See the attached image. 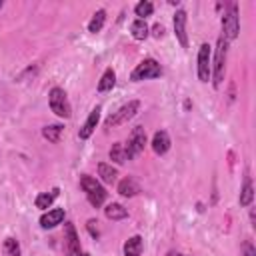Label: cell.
I'll return each mask as SVG.
<instances>
[{
    "mask_svg": "<svg viewBox=\"0 0 256 256\" xmlns=\"http://www.w3.org/2000/svg\"><path fill=\"white\" fill-rule=\"evenodd\" d=\"M226 60H228V42L220 36L214 48V58H212V66H210V78H212V86L220 88L226 76Z\"/></svg>",
    "mask_w": 256,
    "mask_h": 256,
    "instance_id": "cell-1",
    "label": "cell"
},
{
    "mask_svg": "<svg viewBox=\"0 0 256 256\" xmlns=\"http://www.w3.org/2000/svg\"><path fill=\"white\" fill-rule=\"evenodd\" d=\"M220 24H222V38L228 44L238 38V34H240V16H238V4L236 2L226 4V10L220 18Z\"/></svg>",
    "mask_w": 256,
    "mask_h": 256,
    "instance_id": "cell-2",
    "label": "cell"
},
{
    "mask_svg": "<svg viewBox=\"0 0 256 256\" xmlns=\"http://www.w3.org/2000/svg\"><path fill=\"white\" fill-rule=\"evenodd\" d=\"M80 188L84 190L86 200H88L94 208H100V206L106 202L108 192L104 190V186H102L94 176H90V174H82V176H80Z\"/></svg>",
    "mask_w": 256,
    "mask_h": 256,
    "instance_id": "cell-3",
    "label": "cell"
},
{
    "mask_svg": "<svg viewBox=\"0 0 256 256\" xmlns=\"http://www.w3.org/2000/svg\"><path fill=\"white\" fill-rule=\"evenodd\" d=\"M48 104H50V110L58 116V118H70L72 116V106H70V100H68V94L64 92V88L60 86H54L50 92H48Z\"/></svg>",
    "mask_w": 256,
    "mask_h": 256,
    "instance_id": "cell-4",
    "label": "cell"
},
{
    "mask_svg": "<svg viewBox=\"0 0 256 256\" xmlns=\"http://www.w3.org/2000/svg\"><path fill=\"white\" fill-rule=\"evenodd\" d=\"M138 110H140V102H138V100H130V102L122 104L116 112H112V114L106 118L104 126H106V128L122 126V124H126L128 120H132V118L136 116V112H138Z\"/></svg>",
    "mask_w": 256,
    "mask_h": 256,
    "instance_id": "cell-5",
    "label": "cell"
},
{
    "mask_svg": "<svg viewBox=\"0 0 256 256\" xmlns=\"http://www.w3.org/2000/svg\"><path fill=\"white\" fill-rule=\"evenodd\" d=\"M160 76H162V66H160L158 60H154V58H144V60L130 72V80H132V82L152 80V78H160Z\"/></svg>",
    "mask_w": 256,
    "mask_h": 256,
    "instance_id": "cell-6",
    "label": "cell"
},
{
    "mask_svg": "<svg viewBox=\"0 0 256 256\" xmlns=\"http://www.w3.org/2000/svg\"><path fill=\"white\" fill-rule=\"evenodd\" d=\"M146 130L142 128V126H136L132 132H130V136H128V140H126V144H124V152H126V160H134L142 150H144V146H146Z\"/></svg>",
    "mask_w": 256,
    "mask_h": 256,
    "instance_id": "cell-7",
    "label": "cell"
},
{
    "mask_svg": "<svg viewBox=\"0 0 256 256\" xmlns=\"http://www.w3.org/2000/svg\"><path fill=\"white\" fill-rule=\"evenodd\" d=\"M196 74L200 82L210 80V66H212V48L208 42H202L198 48V60H196Z\"/></svg>",
    "mask_w": 256,
    "mask_h": 256,
    "instance_id": "cell-8",
    "label": "cell"
},
{
    "mask_svg": "<svg viewBox=\"0 0 256 256\" xmlns=\"http://www.w3.org/2000/svg\"><path fill=\"white\" fill-rule=\"evenodd\" d=\"M64 250H66V256H80L82 254L80 238H78V232H76L72 222H64Z\"/></svg>",
    "mask_w": 256,
    "mask_h": 256,
    "instance_id": "cell-9",
    "label": "cell"
},
{
    "mask_svg": "<svg viewBox=\"0 0 256 256\" xmlns=\"http://www.w3.org/2000/svg\"><path fill=\"white\" fill-rule=\"evenodd\" d=\"M172 24H174V36H176V40L180 42V46H182V48H188V32H186L188 14H186V10H182V8H180V10H176Z\"/></svg>",
    "mask_w": 256,
    "mask_h": 256,
    "instance_id": "cell-10",
    "label": "cell"
},
{
    "mask_svg": "<svg viewBox=\"0 0 256 256\" xmlns=\"http://www.w3.org/2000/svg\"><path fill=\"white\" fill-rule=\"evenodd\" d=\"M100 112H102V106H100V104H98V106H94V108L90 110V114H88L86 122H84V124H82V128L78 130L80 140H88V138L94 134V130H96V126H98V120H100Z\"/></svg>",
    "mask_w": 256,
    "mask_h": 256,
    "instance_id": "cell-11",
    "label": "cell"
},
{
    "mask_svg": "<svg viewBox=\"0 0 256 256\" xmlns=\"http://www.w3.org/2000/svg\"><path fill=\"white\" fill-rule=\"evenodd\" d=\"M170 144L172 142H170V136H168L166 130H156L154 136H152V142H150L154 154H158V156H164L170 150Z\"/></svg>",
    "mask_w": 256,
    "mask_h": 256,
    "instance_id": "cell-12",
    "label": "cell"
},
{
    "mask_svg": "<svg viewBox=\"0 0 256 256\" xmlns=\"http://www.w3.org/2000/svg\"><path fill=\"white\" fill-rule=\"evenodd\" d=\"M64 222V208H52L48 212H44L40 216V226L44 230H50V228H56L58 224Z\"/></svg>",
    "mask_w": 256,
    "mask_h": 256,
    "instance_id": "cell-13",
    "label": "cell"
},
{
    "mask_svg": "<svg viewBox=\"0 0 256 256\" xmlns=\"http://www.w3.org/2000/svg\"><path fill=\"white\" fill-rule=\"evenodd\" d=\"M138 192H140V184H138L132 176H126V178H122V180L118 182V194H120V196L132 198V196H136Z\"/></svg>",
    "mask_w": 256,
    "mask_h": 256,
    "instance_id": "cell-14",
    "label": "cell"
},
{
    "mask_svg": "<svg viewBox=\"0 0 256 256\" xmlns=\"http://www.w3.org/2000/svg\"><path fill=\"white\" fill-rule=\"evenodd\" d=\"M252 200H254V186H252V178L246 174L244 176V182H242V188H240L238 202H240V206H250Z\"/></svg>",
    "mask_w": 256,
    "mask_h": 256,
    "instance_id": "cell-15",
    "label": "cell"
},
{
    "mask_svg": "<svg viewBox=\"0 0 256 256\" xmlns=\"http://www.w3.org/2000/svg\"><path fill=\"white\" fill-rule=\"evenodd\" d=\"M58 194H60V188H58V186L52 188L50 192H40V194L36 196V200H34L36 208H40V210H48V208L52 206V202L58 198Z\"/></svg>",
    "mask_w": 256,
    "mask_h": 256,
    "instance_id": "cell-16",
    "label": "cell"
},
{
    "mask_svg": "<svg viewBox=\"0 0 256 256\" xmlns=\"http://www.w3.org/2000/svg\"><path fill=\"white\" fill-rule=\"evenodd\" d=\"M142 248H144V242H142V238L138 236V234H134V236H130L126 242H124V256H140L142 254Z\"/></svg>",
    "mask_w": 256,
    "mask_h": 256,
    "instance_id": "cell-17",
    "label": "cell"
},
{
    "mask_svg": "<svg viewBox=\"0 0 256 256\" xmlns=\"http://www.w3.org/2000/svg\"><path fill=\"white\" fill-rule=\"evenodd\" d=\"M98 176L104 184H114L116 178H118V170L112 166V164H106V162H100L98 164Z\"/></svg>",
    "mask_w": 256,
    "mask_h": 256,
    "instance_id": "cell-18",
    "label": "cell"
},
{
    "mask_svg": "<svg viewBox=\"0 0 256 256\" xmlns=\"http://www.w3.org/2000/svg\"><path fill=\"white\" fill-rule=\"evenodd\" d=\"M104 216L108 220H124V218H128V210L122 204H118V202H110L104 208Z\"/></svg>",
    "mask_w": 256,
    "mask_h": 256,
    "instance_id": "cell-19",
    "label": "cell"
},
{
    "mask_svg": "<svg viewBox=\"0 0 256 256\" xmlns=\"http://www.w3.org/2000/svg\"><path fill=\"white\" fill-rule=\"evenodd\" d=\"M130 32H132V38H134V40H146L148 34H150V28H148L146 20L136 18V20L130 24Z\"/></svg>",
    "mask_w": 256,
    "mask_h": 256,
    "instance_id": "cell-20",
    "label": "cell"
},
{
    "mask_svg": "<svg viewBox=\"0 0 256 256\" xmlns=\"http://www.w3.org/2000/svg\"><path fill=\"white\" fill-rule=\"evenodd\" d=\"M114 84H116V72L112 68H106L98 80V92H108L114 88Z\"/></svg>",
    "mask_w": 256,
    "mask_h": 256,
    "instance_id": "cell-21",
    "label": "cell"
},
{
    "mask_svg": "<svg viewBox=\"0 0 256 256\" xmlns=\"http://www.w3.org/2000/svg\"><path fill=\"white\" fill-rule=\"evenodd\" d=\"M104 22H106V10L100 8V10H96V12L92 14V18H90V22H88V32H92V34L100 32V30L104 28Z\"/></svg>",
    "mask_w": 256,
    "mask_h": 256,
    "instance_id": "cell-22",
    "label": "cell"
},
{
    "mask_svg": "<svg viewBox=\"0 0 256 256\" xmlns=\"http://www.w3.org/2000/svg\"><path fill=\"white\" fill-rule=\"evenodd\" d=\"M62 130H64V126H62V124H48V126H44V128H42V136H44L48 142L56 144V142L60 140Z\"/></svg>",
    "mask_w": 256,
    "mask_h": 256,
    "instance_id": "cell-23",
    "label": "cell"
},
{
    "mask_svg": "<svg viewBox=\"0 0 256 256\" xmlns=\"http://www.w3.org/2000/svg\"><path fill=\"white\" fill-rule=\"evenodd\" d=\"M152 12H154V4L148 2V0H142V2H138V4L134 6V14H136L140 20H146V16H152Z\"/></svg>",
    "mask_w": 256,
    "mask_h": 256,
    "instance_id": "cell-24",
    "label": "cell"
},
{
    "mask_svg": "<svg viewBox=\"0 0 256 256\" xmlns=\"http://www.w3.org/2000/svg\"><path fill=\"white\" fill-rule=\"evenodd\" d=\"M110 160L116 162V164H124L126 162V152H124V144L122 142L112 144V148H110Z\"/></svg>",
    "mask_w": 256,
    "mask_h": 256,
    "instance_id": "cell-25",
    "label": "cell"
},
{
    "mask_svg": "<svg viewBox=\"0 0 256 256\" xmlns=\"http://www.w3.org/2000/svg\"><path fill=\"white\" fill-rule=\"evenodd\" d=\"M2 250H4L6 256H20V244H18L16 238H10L8 236L4 240V244H2Z\"/></svg>",
    "mask_w": 256,
    "mask_h": 256,
    "instance_id": "cell-26",
    "label": "cell"
},
{
    "mask_svg": "<svg viewBox=\"0 0 256 256\" xmlns=\"http://www.w3.org/2000/svg\"><path fill=\"white\" fill-rule=\"evenodd\" d=\"M240 256H256V248L252 244V240H244L240 246Z\"/></svg>",
    "mask_w": 256,
    "mask_h": 256,
    "instance_id": "cell-27",
    "label": "cell"
},
{
    "mask_svg": "<svg viewBox=\"0 0 256 256\" xmlns=\"http://www.w3.org/2000/svg\"><path fill=\"white\" fill-rule=\"evenodd\" d=\"M96 224H98V222H96L94 218H90V220L86 222V228H88V232H90V236H92V238H98V236H100V230H98V226H96Z\"/></svg>",
    "mask_w": 256,
    "mask_h": 256,
    "instance_id": "cell-28",
    "label": "cell"
},
{
    "mask_svg": "<svg viewBox=\"0 0 256 256\" xmlns=\"http://www.w3.org/2000/svg\"><path fill=\"white\" fill-rule=\"evenodd\" d=\"M152 36H154V38H162V36H164V26L156 22V24L152 26Z\"/></svg>",
    "mask_w": 256,
    "mask_h": 256,
    "instance_id": "cell-29",
    "label": "cell"
},
{
    "mask_svg": "<svg viewBox=\"0 0 256 256\" xmlns=\"http://www.w3.org/2000/svg\"><path fill=\"white\" fill-rule=\"evenodd\" d=\"M250 224L256 226V222H254V208H250Z\"/></svg>",
    "mask_w": 256,
    "mask_h": 256,
    "instance_id": "cell-30",
    "label": "cell"
},
{
    "mask_svg": "<svg viewBox=\"0 0 256 256\" xmlns=\"http://www.w3.org/2000/svg\"><path fill=\"white\" fill-rule=\"evenodd\" d=\"M166 256H182V254H180V252H174V250H170Z\"/></svg>",
    "mask_w": 256,
    "mask_h": 256,
    "instance_id": "cell-31",
    "label": "cell"
},
{
    "mask_svg": "<svg viewBox=\"0 0 256 256\" xmlns=\"http://www.w3.org/2000/svg\"><path fill=\"white\" fill-rule=\"evenodd\" d=\"M2 6H4V2H2V0H0V10H2Z\"/></svg>",
    "mask_w": 256,
    "mask_h": 256,
    "instance_id": "cell-32",
    "label": "cell"
},
{
    "mask_svg": "<svg viewBox=\"0 0 256 256\" xmlns=\"http://www.w3.org/2000/svg\"><path fill=\"white\" fill-rule=\"evenodd\" d=\"M80 256H88V254H86V252H82V254H80Z\"/></svg>",
    "mask_w": 256,
    "mask_h": 256,
    "instance_id": "cell-33",
    "label": "cell"
}]
</instances>
